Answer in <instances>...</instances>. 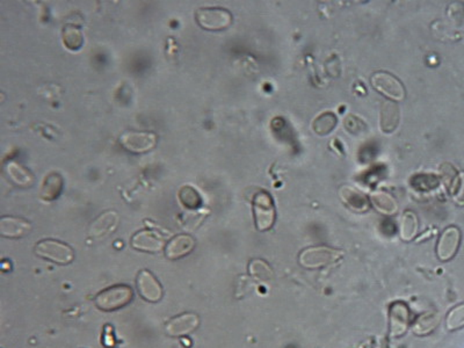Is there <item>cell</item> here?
Listing matches in <instances>:
<instances>
[{
    "label": "cell",
    "instance_id": "obj_9",
    "mask_svg": "<svg viewBox=\"0 0 464 348\" xmlns=\"http://www.w3.org/2000/svg\"><path fill=\"white\" fill-rule=\"evenodd\" d=\"M138 294L142 299L150 303H157L163 299V287L151 272L143 270L136 279Z\"/></svg>",
    "mask_w": 464,
    "mask_h": 348
},
{
    "label": "cell",
    "instance_id": "obj_13",
    "mask_svg": "<svg viewBox=\"0 0 464 348\" xmlns=\"http://www.w3.org/2000/svg\"><path fill=\"white\" fill-rule=\"evenodd\" d=\"M195 240L190 235H176L166 244L165 256L171 260L186 257L195 249Z\"/></svg>",
    "mask_w": 464,
    "mask_h": 348
},
{
    "label": "cell",
    "instance_id": "obj_20",
    "mask_svg": "<svg viewBox=\"0 0 464 348\" xmlns=\"http://www.w3.org/2000/svg\"><path fill=\"white\" fill-rule=\"evenodd\" d=\"M372 202L377 210L386 215H392L397 211V204L394 197L386 192H375L372 194Z\"/></svg>",
    "mask_w": 464,
    "mask_h": 348
},
{
    "label": "cell",
    "instance_id": "obj_27",
    "mask_svg": "<svg viewBox=\"0 0 464 348\" xmlns=\"http://www.w3.org/2000/svg\"><path fill=\"white\" fill-rule=\"evenodd\" d=\"M446 325L449 331L458 330L461 327H464V304H460L450 310L447 316Z\"/></svg>",
    "mask_w": 464,
    "mask_h": 348
},
{
    "label": "cell",
    "instance_id": "obj_14",
    "mask_svg": "<svg viewBox=\"0 0 464 348\" xmlns=\"http://www.w3.org/2000/svg\"><path fill=\"white\" fill-rule=\"evenodd\" d=\"M410 325V313L406 304L395 303L390 309V335L399 337L404 334Z\"/></svg>",
    "mask_w": 464,
    "mask_h": 348
},
{
    "label": "cell",
    "instance_id": "obj_7",
    "mask_svg": "<svg viewBox=\"0 0 464 348\" xmlns=\"http://www.w3.org/2000/svg\"><path fill=\"white\" fill-rule=\"evenodd\" d=\"M372 85L377 92H380L381 94L390 100L401 101L405 98L404 85L401 84L394 74L386 71H380L374 74L372 77Z\"/></svg>",
    "mask_w": 464,
    "mask_h": 348
},
{
    "label": "cell",
    "instance_id": "obj_26",
    "mask_svg": "<svg viewBox=\"0 0 464 348\" xmlns=\"http://www.w3.org/2000/svg\"><path fill=\"white\" fill-rule=\"evenodd\" d=\"M337 124V119L333 114H323L320 115V117H317L315 124H313V131H316L317 134L320 135V136H324V135L329 134L331 131H333L334 127Z\"/></svg>",
    "mask_w": 464,
    "mask_h": 348
},
{
    "label": "cell",
    "instance_id": "obj_25",
    "mask_svg": "<svg viewBox=\"0 0 464 348\" xmlns=\"http://www.w3.org/2000/svg\"><path fill=\"white\" fill-rule=\"evenodd\" d=\"M251 275H254V278L263 280V281H268L273 278V271L270 267V265L266 261L261 260V259H254L251 261L250 267H249Z\"/></svg>",
    "mask_w": 464,
    "mask_h": 348
},
{
    "label": "cell",
    "instance_id": "obj_6",
    "mask_svg": "<svg viewBox=\"0 0 464 348\" xmlns=\"http://www.w3.org/2000/svg\"><path fill=\"white\" fill-rule=\"evenodd\" d=\"M254 219L258 230L266 231L271 229L275 221V208L273 199L267 192H259L254 200Z\"/></svg>",
    "mask_w": 464,
    "mask_h": 348
},
{
    "label": "cell",
    "instance_id": "obj_3",
    "mask_svg": "<svg viewBox=\"0 0 464 348\" xmlns=\"http://www.w3.org/2000/svg\"><path fill=\"white\" fill-rule=\"evenodd\" d=\"M195 20L208 32H221L232 25L231 12L223 8H201L195 12Z\"/></svg>",
    "mask_w": 464,
    "mask_h": 348
},
{
    "label": "cell",
    "instance_id": "obj_8",
    "mask_svg": "<svg viewBox=\"0 0 464 348\" xmlns=\"http://www.w3.org/2000/svg\"><path fill=\"white\" fill-rule=\"evenodd\" d=\"M131 247L145 254H158L163 249H165V238L155 230L143 229L136 232L131 238Z\"/></svg>",
    "mask_w": 464,
    "mask_h": 348
},
{
    "label": "cell",
    "instance_id": "obj_24",
    "mask_svg": "<svg viewBox=\"0 0 464 348\" xmlns=\"http://www.w3.org/2000/svg\"><path fill=\"white\" fill-rule=\"evenodd\" d=\"M341 197L344 199L345 202L349 207H352L356 210H366L367 209L366 197H363V194L356 190H352V188H348V187L342 188Z\"/></svg>",
    "mask_w": 464,
    "mask_h": 348
},
{
    "label": "cell",
    "instance_id": "obj_2",
    "mask_svg": "<svg viewBox=\"0 0 464 348\" xmlns=\"http://www.w3.org/2000/svg\"><path fill=\"white\" fill-rule=\"evenodd\" d=\"M34 252L38 257L57 265H69L74 259V249L69 244L51 238L40 240Z\"/></svg>",
    "mask_w": 464,
    "mask_h": 348
},
{
    "label": "cell",
    "instance_id": "obj_16",
    "mask_svg": "<svg viewBox=\"0 0 464 348\" xmlns=\"http://www.w3.org/2000/svg\"><path fill=\"white\" fill-rule=\"evenodd\" d=\"M4 169L8 179L11 180L15 186L22 187V188H29L35 183V178L31 173V171L24 167L19 163H6Z\"/></svg>",
    "mask_w": 464,
    "mask_h": 348
},
{
    "label": "cell",
    "instance_id": "obj_1",
    "mask_svg": "<svg viewBox=\"0 0 464 348\" xmlns=\"http://www.w3.org/2000/svg\"><path fill=\"white\" fill-rule=\"evenodd\" d=\"M133 297L134 292L129 285H113L99 292L98 295L95 296L94 303L98 309L110 313L127 306Z\"/></svg>",
    "mask_w": 464,
    "mask_h": 348
},
{
    "label": "cell",
    "instance_id": "obj_19",
    "mask_svg": "<svg viewBox=\"0 0 464 348\" xmlns=\"http://www.w3.org/2000/svg\"><path fill=\"white\" fill-rule=\"evenodd\" d=\"M63 43L71 51H77L84 46V35L77 26L67 25L63 29Z\"/></svg>",
    "mask_w": 464,
    "mask_h": 348
},
{
    "label": "cell",
    "instance_id": "obj_10",
    "mask_svg": "<svg viewBox=\"0 0 464 348\" xmlns=\"http://www.w3.org/2000/svg\"><path fill=\"white\" fill-rule=\"evenodd\" d=\"M199 325L200 317L197 316V313H181L166 324V334L172 338L185 337L197 330Z\"/></svg>",
    "mask_w": 464,
    "mask_h": 348
},
{
    "label": "cell",
    "instance_id": "obj_15",
    "mask_svg": "<svg viewBox=\"0 0 464 348\" xmlns=\"http://www.w3.org/2000/svg\"><path fill=\"white\" fill-rule=\"evenodd\" d=\"M119 224V215L114 210H108L100 215L91 224L88 235L92 238H101L115 230Z\"/></svg>",
    "mask_w": 464,
    "mask_h": 348
},
{
    "label": "cell",
    "instance_id": "obj_18",
    "mask_svg": "<svg viewBox=\"0 0 464 348\" xmlns=\"http://www.w3.org/2000/svg\"><path fill=\"white\" fill-rule=\"evenodd\" d=\"M381 129L386 134H390L399 124V108L395 102H384L381 109Z\"/></svg>",
    "mask_w": 464,
    "mask_h": 348
},
{
    "label": "cell",
    "instance_id": "obj_4",
    "mask_svg": "<svg viewBox=\"0 0 464 348\" xmlns=\"http://www.w3.org/2000/svg\"><path fill=\"white\" fill-rule=\"evenodd\" d=\"M342 251L327 247H313L306 249L299 254V264L306 268L325 267L335 264L341 257Z\"/></svg>",
    "mask_w": 464,
    "mask_h": 348
},
{
    "label": "cell",
    "instance_id": "obj_28",
    "mask_svg": "<svg viewBox=\"0 0 464 348\" xmlns=\"http://www.w3.org/2000/svg\"><path fill=\"white\" fill-rule=\"evenodd\" d=\"M454 200L458 204H464V172L461 173L457 179L456 186L454 188Z\"/></svg>",
    "mask_w": 464,
    "mask_h": 348
},
{
    "label": "cell",
    "instance_id": "obj_5",
    "mask_svg": "<svg viewBox=\"0 0 464 348\" xmlns=\"http://www.w3.org/2000/svg\"><path fill=\"white\" fill-rule=\"evenodd\" d=\"M158 136L152 131H128L121 135L120 144L127 151L142 155L156 148Z\"/></svg>",
    "mask_w": 464,
    "mask_h": 348
},
{
    "label": "cell",
    "instance_id": "obj_12",
    "mask_svg": "<svg viewBox=\"0 0 464 348\" xmlns=\"http://www.w3.org/2000/svg\"><path fill=\"white\" fill-rule=\"evenodd\" d=\"M32 231L31 222L25 218L4 216L0 218V235L4 238H22Z\"/></svg>",
    "mask_w": 464,
    "mask_h": 348
},
{
    "label": "cell",
    "instance_id": "obj_17",
    "mask_svg": "<svg viewBox=\"0 0 464 348\" xmlns=\"http://www.w3.org/2000/svg\"><path fill=\"white\" fill-rule=\"evenodd\" d=\"M63 187V176H60V173H49L43 180L40 195L44 201L56 200L57 197H60V193H62Z\"/></svg>",
    "mask_w": 464,
    "mask_h": 348
},
{
    "label": "cell",
    "instance_id": "obj_11",
    "mask_svg": "<svg viewBox=\"0 0 464 348\" xmlns=\"http://www.w3.org/2000/svg\"><path fill=\"white\" fill-rule=\"evenodd\" d=\"M461 232L455 226H449L443 231L436 247V254L441 261H448L454 258L460 247Z\"/></svg>",
    "mask_w": 464,
    "mask_h": 348
},
{
    "label": "cell",
    "instance_id": "obj_23",
    "mask_svg": "<svg viewBox=\"0 0 464 348\" xmlns=\"http://www.w3.org/2000/svg\"><path fill=\"white\" fill-rule=\"evenodd\" d=\"M179 200L183 207L190 210L197 209L202 204V199L197 190L192 186H183L179 190Z\"/></svg>",
    "mask_w": 464,
    "mask_h": 348
},
{
    "label": "cell",
    "instance_id": "obj_21",
    "mask_svg": "<svg viewBox=\"0 0 464 348\" xmlns=\"http://www.w3.org/2000/svg\"><path fill=\"white\" fill-rule=\"evenodd\" d=\"M439 322L440 317L436 313H424L413 324V332L418 335H426L436 329Z\"/></svg>",
    "mask_w": 464,
    "mask_h": 348
},
{
    "label": "cell",
    "instance_id": "obj_22",
    "mask_svg": "<svg viewBox=\"0 0 464 348\" xmlns=\"http://www.w3.org/2000/svg\"><path fill=\"white\" fill-rule=\"evenodd\" d=\"M418 232V218L411 211H406L401 218V240H413Z\"/></svg>",
    "mask_w": 464,
    "mask_h": 348
}]
</instances>
